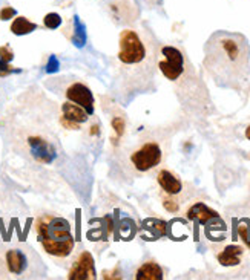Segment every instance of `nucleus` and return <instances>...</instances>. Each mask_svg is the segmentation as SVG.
Segmentation results:
<instances>
[{"label":"nucleus","instance_id":"1","mask_svg":"<svg viewBox=\"0 0 250 280\" xmlns=\"http://www.w3.org/2000/svg\"><path fill=\"white\" fill-rule=\"evenodd\" d=\"M158 46L149 32L126 28L118 37L114 65V93L123 103L154 89L158 69Z\"/></svg>","mask_w":250,"mask_h":280},{"label":"nucleus","instance_id":"2","mask_svg":"<svg viewBox=\"0 0 250 280\" xmlns=\"http://www.w3.org/2000/svg\"><path fill=\"white\" fill-rule=\"evenodd\" d=\"M203 66L217 86L237 92L250 85V46L240 32L217 31L204 45Z\"/></svg>","mask_w":250,"mask_h":280},{"label":"nucleus","instance_id":"3","mask_svg":"<svg viewBox=\"0 0 250 280\" xmlns=\"http://www.w3.org/2000/svg\"><path fill=\"white\" fill-rule=\"evenodd\" d=\"M34 228L37 241L48 256L63 261L72 254L75 239L68 219L55 214H41L35 219Z\"/></svg>","mask_w":250,"mask_h":280},{"label":"nucleus","instance_id":"4","mask_svg":"<svg viewBox=\"0 0 250 280\" xmlns=\"http://www.w3.org/2000/svg\"><path fill=\"white\" fill-rule=\"evenodd\" d=\"M46 268L40 256L26 244H0V279H38Z\"/></svg>","mask_w":250,"mask_h":280},{"label":"nucleus","instance_id":"5","mask_svg":"<svg viewBox=\"0 0 250 280\" xmlns=\"http://www.w3.org/2000/svg\"><path fill=\"white\" fill-rule=\"evenodd\" d=\"M161 161L163 149L154 139L141 141L129 153V163L132 166V170H135L137 173H148L152 169L158 167Z\"/></svg>","mask_w":250,"mask_h":280},{"label":"nucleus","instance_id":"6","mask_svg":"<svg viewBox=\"0 0 250 280\" xmlns=\"http://www.w3.org/2000/svg\"><path fill=\"white\" fill-rule=\"evenodd\" d=\"M160 55L161 58L158 60V69L169 82L175 83L186 71L187 66L186 55L183 54V51H180L175 46H161Z\"/></svg>","mask_w":250,"mask_h":280},{"label":"nucleus","instance_id":"7","mask_svg":"<svg viewBox=\"0 0 250 280\" xmlns=\"http://www.w3.org/2000/svg\"><path fill=\"white\" fill-rule=\"evenodd\" d=\"M68 279L71 280H85V279H95V262L89 251L83 250L77 254L74 262L69 268Z\"/></svg>","mask_w":250,"mask_h":280},{"label":"nucleus","instance_id":"8","mask_svg":"<svg viewBox=\"0 0 250 280\" xmlns=\"http://www.w3.org/2000/svg\"><path fill=\"white\" fill-rule=\"evenodd\" d=\"M106 8L111 17L120 25L132 23L138 17V9L132 0H106Z\"/></svg>","mask_w":250,"mask_h":280},{"label":"nucleus","instance_id":"9","mask_svg":"<svg viewBox=\"0 0 250 280\" xmlns=\"http://www.w3.org/2000/svg\"><path fill=\"white\" fill-rule=\"evenodd\" d=\"M66 99L80 107L85 109L89 115H94V103H95V99H94V95L91 92V89L86 86V85H83L80 82H74L71 83L68 88H66Z\"/></svg>","mask_w":250,"mask_h":280},{"label":"nucleus","instance_id":"10","mask_svg":"<svg viewBox=\"0 0 250 280\" xmlns=\"http://www.w3.org/2000/svg\"><path fill=\"white\" fill-rule=\"evenodd\" d=\"M28 146H29V152H31L32 158L38 163L51 164L57 158L55 146L49 141V139H46L43 136H38V135L29 136L28 138Z\"/></svg>","mask_w":250,"mask_h":280},{"label":"nucleus","instance_id":"11","mask_svg":"<svg viewBox=\"0 0 250 280\" xmlns=\"http://www.w3.org/2000/svg\"><path fill=\"white\" fill-rule=\"evenodd\" d=\"M89 116L91 115L85 109L74 104V103H71V101H66V103L61 104L60 123L63 124L66 129H72V130L80 129L81 124H85L88 121Z\"/></svg>","mask_w":250,"mask_h":280},{"label":"nucleus","instance_id":"12","mask_svg":"<svg viewBox=\"0 0 250 280\" xmlns=\"http://www.w3.org/2000/svg\"><path fill=\"white\" fill-rule=\"evenodd\" d=\"M187 219H191L194 222L203 224L206 227H209L212 224H215L217 221H220V216L215 210L209 208L203 202H197L194 204L189 210H187Z\"/></svg>","mask_w":250,"mask_h":280},{"label":"nucleus","instance_id":"13","mask_svg":"<svg viewBox=\"0 0 250 280\" xmlns=\"http://www.w3.org/2000/svg\"><path fill=\"white\" fill-rule=\"evenodd\" d=\"M157 183L164 191V194L169 196H178L183 191V183L181 179L171 170L168 169H161L157 173Z\"/></svg>","mask_w":250,"mask_h":280},{"label":"nucleus","instance_id":"14","mask_svg":"<svg viewBox=\"0 0 250 280\" xmlns=\"http://www.w3.org/2000/svg\"><path fill=\"white\" fill-rule=\"evenodd\" d=\"M244 248L240 245H229L221 253H218L217 259L223 267H235L241 264Z\"/></svg>","mask_w":250,"mask_h":280},{"label":"nucleus","instance_id":"15","mask_svg":"<svg viewBox=\"0 0 250 280\" xmlns=\"http://www.w3.org/2000/svg\"><path fill=\"white\" fill-rule=\"evenodd\" d=\"M164 277L163 268L155 261L144 262L135 273L137 280H161Z\"/></svg>","mask_w":250,"mask_h":280},{"label":"nucleus","instance_id":"16","mask_svg":"<svg viewBox=\"0 0 250 280\" xmlns=\"http://www.w3.org/2000/svg\"><path fill=\"white\" fill-rule=\"evenodd\" d=\"M37 29V25L29 22L26 17H17L11 23V32L15 35H26Z\"/></svg>","mask_w":250,"mask_h":280},{"label":"nucleus","instance_id":"17","mask_svg":"<svg viewBox=\"0 0 250 280\" xmlns=\"http://www.w3.org/2000/svg\"><path fill=\"white\" fill-rule=\"evenodd\" d=\"M144 228L152 231V234H151L152 239H157V237H161L166 234V224L161 221H155V219H148V221L144 222Z\"/></svg>","mask_w":250,"mask_h":280},{"label":"nucleus","instance_id":"18","mask_svg":"<svg viewBox=\"0 0 250 280\" xmlns=\"http://www.w3.org/2000/svg\"><path fill=\"white\" fill-rule=\"evenodd\" d=\"M74 23H75V35L72 37V42L75 46L81 48V46H85V42H86L85 26H83V23H80L78 17H74Z\"/></svg>","mask_w":250,"mask_h":280},{"label":"nucleus","instance_id":"19","mask_svg":"<svg viewBox=\"0 0 250 280\" xmlns=\"http://www.w3.org/2000/svg\"><path fill=\"white\" fill-rule=\"evenodd\" d=\"M43 25L48 28V29H57L60 25H61V17L57 14V12H49L45 15L43 18Z\"/></svg>","mask_w":250,"mask_h":280},{"label":"nucleus","instance_id":"20","mask_svg":"<svg viewBox=\"0 0 250 280\" xmlns=\"http://www.w3.org/2000/svg\"><path fill=\"white\" fill-rule=\"evenodd\" d=\"M238 231H240V237L243 239V242L250 248V221L249 219H246V221L240 224Z\"/></svg>","mask_w":250,"mask_h":280},{"label":"nucleus","instance_id":"21","mask_svg":"<svg viewBox=\"0 0 250 280\" xmlns=\"http://www.w3.org/2000/svg\"><path fill=\"white\" fill-rule=\"evenodd\" d=\"M174 197H175V196H169V194H166V196L163 197V205H164V208L168 210V211H171V213H177L178 208H180L178 201H177V199H174Z\"/></svg>","mask_w":250,"mask_h":280},{"label":"nucleus","instance_id":"22","mask_svg":"<svg viewBox=\"0 0 250 280\" xmlns=\"http://www.w3.org/2000/svg\"><path fill=\"white\" fill-rule=\"evenodd\" d=\"M112 127H114L117 136L120 138L124 133V127H126V124H124V118L123 116H114L112 118Z\"/></svg>","mask_w":250,"mask_h":280},{"label":"nucleus","instance_id":"23","mask_svg":"<svg viewBox=\"0 0 250 280\" xmlns=\"http://www.w3.org/2000/svg\"><path fill=\"white\" fill-rule=\"evenodd\" d=\"M14 72H18V69H14L8 62H3V60H0V77H8Z\"/></svg>","mask_w":250,"mask_h":280},{"label":"nucleus","instance_id":"24","mask_svg":"<svg viewBox=\"0 0 250 280\" xmlns=\"http://www.w3.org/2000/svg\"><path fill=\"white\" fill-rule=\"evenodd\" d=\"M14 58V52L9 46H2L0 48V60H3V62H12Z\"/></svg>","mask_w":250,"mask_h":280},{"label":"nucleus","instance_id":"25","mask_svg":"<svg viewBox=\"0 0 250 280\" xmlns=\"http://www.w3.org/2000/svg\"><path fill=\"white\" fill-rule=\"evenodd\" d=\"M15 15V9L11 6H3L0 11V20H9Z\"/></svg>","mask_w":250,"mask_h":280},{"label":"nucleus","instance_id":"26","mask_svg":"<svg viewBox=\"0 0 250 280\" xmlns=\"http://www.w3.org/2000/svg\"><path fill=\"white\" fill-rule=\"evenodd\" d=\"M58 71V62L54 55L49 57V62H48V66H46V72L48 74H52V72H57Z\"/></svg>","mask_w":250,"mask_h":280},{"label":"nucleus","instance_id":"27","mask_svg":"<svg viewBox=\"0 0 250 280\" xmlns=\"http://www.w3.org/2000/svg\"><path fill=\"white\" fill-rule=\"evenodd\" d=\"M246 138H247L249 141H250V126H249V127L246 129Z\"/></svg>","mask_w":250,"mask_h":280}]
</instances>
